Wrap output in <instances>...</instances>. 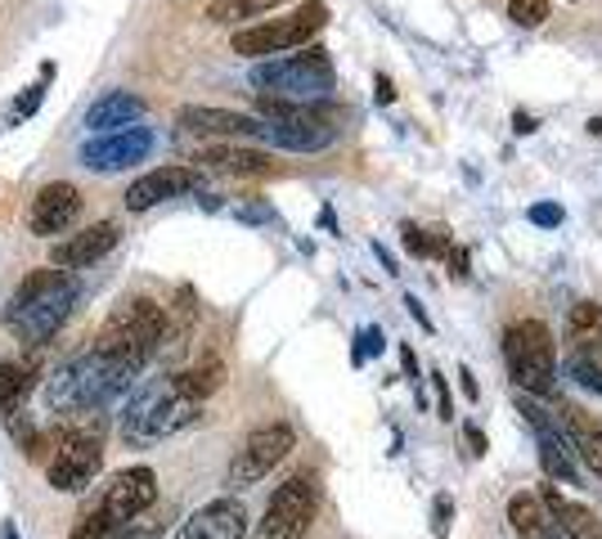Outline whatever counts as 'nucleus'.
<instances>
[{
  "label": "nucleus",
  "mask_w": 602,
  "mask_h": 539,
  "mask_svg": "<svg viewBox=\"0 0 602 539\" xmlns=\"http://www.w3.org/2000/svg\"><path fill=\"white\" fill-rule=\"evenodd\" d=\"M77 297L82 288L73 279V270H32L6 306V328L23 347H45L77 310Z\"/></svg>",
  "instance_id": "nucleus-1"
},
{
  "label": "nucleus",
  "mask_w": 602,
  "mask_h": 539,
  "mask_svg": "<svg viewBox=\"0 0 602 539\" xmlns=\"http://www.w3.org/2000/svg\"><path fill=\"white\" fill-rule=\"evenodd\" d=\"M247 82L256 86V95L288 99V104H319L332 95L338 67H332L324 45H302V54H279V59L256 63Z\"/></svg>",
  "instance_id": "nucleus-2"
},
{
  "label": "nucleus",
  "mask_w": 602,
  "mask_h": 539,
  "mask_svg": "<svg viewBox=\"0 0 602 539\" xmlns=\"http://www.w3.org/2000/svg\"><path fill=\"white\" fill-rule=\"evenodd\" d=\"M167 342V315L158 302L149 297H126L99 328L95 337V351L108 356V360H122L130 369H145L158 347Z\"/></svg>",
  "instance_id": "nucleus-3"
},
{
  "label": "nucleus",
  "mask_w": 602,
  "mask_h": 539,
  "mask_svg": "<svg viewBox=\"0 0 602 539\" xmlns=\"http://www.w3.org/2000/svg\"><path fill=\"white\" fill-rule=\"evenodd\" d=\"M198 419H203V404L176 395L171 378H167V382L145 387L136 400H130V410L122 414V441L130 450H140V445H154V441H167V436L193 427Z\"/></svg>",
  "instance_id": "nucleus-4"
},
{
  "label": "nucleus",
  "mask_w": 602,
  "mask_h": 539,
  "mask_svg": "<svg viewBox=\"0 0 602 539\" xmlns=\"http://www.w3.org/2000/svg\"><path fill=\"white\" fill-rule=\"evenodd\" d=\"M504 360L526 395H553L558 387V351H553V332L540 319H517L504 328Z\"/></svg>",
  "instance_id": "nucleus-5"
},
{
  "label": "nucleus",
  "mask_w": 602,
  "mask_h": 539,
  "mask_svg": "<svg viewBox=\"0 0 602 539\" xmlns=\"http://www.w3.org/2000/svg\"><path fill=\"white\" fill-rule=\"evenodd\" d=\"M324 23H328V6H324V0H306V6H297L288 19H265V23L239 28L230 36V50L243 54V59L288 54V50H302L310 36H319Z\"/></svg>",
  "instance_id": "nucleus-6"
},
{
  "label": "nucleus",
  "mask_w": 602,
  "mask_h": 539,
  "mask_svg": "<svg viewBox=\"0 0 602 539\" xmlns=\"http://www.w3.org/2000/svg\"><path fill=\"white\" fill-rule=\"evenodd\" d=\"M315 512H319V477L315 472H293L265 504L256 521V539H302Z\"/></svg>",
  "instance_id": "nucleus-7"
},
{
  "label": "nucleus",
  "mask_w": 602,
  "mask_h": 539,
  "mask_svg": "<svg viewBox=\"0 0 602 539\" xmlns=\"http://www.w3.org/2000/svg\"><path fill=\"white\" fill-rule=\"evenodd\" d=\"M297 450V432L288 423H261L256 432H247V441L239 445V454L230 458V486L234 490H247L256 482H265L271 472Z\"/></svg>",
  "instance_id": "nucleus-8"
},
{
  "label": "nucleus",
  "mask_w": 602,
  "mask_h": 539,
  "mask_svg": "<svg viewBox=\"0 0 602 539\" xmlns=\"http://www.w3.org/2000/svg\"><path fill=\"white\" fill-rule=\"evenodd\" d=\"M154 154V130L149 126H122V130H104L95 140L82 145V167L95 176H113V171H130Z\"/></svg>",
  "instance_id": "nucleus-9"
},
{
  "label": "nucleus",
  "mask_w": 602,
  "mask_h": 539,
  "mask_svg": "<svg viewBox=\"0 0 602 539\" xmlns=\"http://www.w3.org/2000/svg\"><path fill=\"white\" fill-rule=\"evenodd\" d=\"M154 499H158V472L149 463H130V467H117L108 477V486L99 495V508L113 521L130 526L136 517H145L154 508Z\"/></svg>",
  "instance_id": "nucleus-10"
},
{
  "label": "nucleus",
  "mask_w": 602,
  "mask_h": 539,
  "mask_svg": "<svg viewBox=\"0 0 602 539\" xmlns=\"http://www.w3.org/2000/svg\"><path fill=\"white\" fill-rule=\"evenodd\" d=\"M99 467H104V445L95 436H73V441H63L59 454L45 463V482L59 495H82L99 477Z\"/></svg>",
  "instance_id": "nucleus-11"
},
{
  "label": "nucleus",
  "mask_w": 602,
  "mask_h": 539,
  "mask_svg": "<svg viewBox=\"0 0 602 539\" xmlns=\"http://www.w3.org/2000/svg\"><path fill=\"white\" fill-rule=\"evenodd\" d=\"M176 126L189 135H216V140H256L261 117L234 113V108H208V104H184L176 113Z\"/></svg>",
  "instance_id": "nucleus-12"
},
{
  "label": "nucleus",
  "mask_w": 602,
  "mask_h": 539,
  "mask_svg": "<svg viewBox=\"0 0 602 539\" xmlns=\"http://www.w3.org/2000/svg\"><path fill=\"white\" fill-rule=\"evenodd\" d=\"M82 216V189L68 184V180H50L45 189H36V202H32V234L36 239H54L63 230H73V221Z\"/></svg>",
  "instance_id": "nucleus-13"
},
{
  "label": "nucleus",
  "mask_w": 602,
  "mask_h": 539,
  "mask_svg": "<svg viewBox=\"0 0 602 539\" xmlns=\"http://www.w3.org/2000/svg\"><path fill=\"white\" fill-rule=\"evenodd\" d=\"M198 189V171L193 167H154L145 171L140 180H130L126 189V212H149V208H162V202L180 198Z\"/></svg>",
  "instance_id": "nucleus-14"
},
{
  "label": "nucleus",
  "mask_w": 602,
  "mask_h": 539,
  "mask_svg": "<svg viewBox=\"0 0 602 539\" xmlns=\"http://www.w3.org/2000/svg\"><path fill=\"white\" fill-rule=\"evenodd\" d=\"M117 243H122V225H117V221H95V225H86L82 234L54 243L50 261H54L59 270H86V265L104 261Z\"/></svg>",
  "instance_id": "nucleus-15"
},
{
  "label": "nucleus",
  "mask_w": 602,
  "mask_h": 539,
  "mask_svg": "<svg viewBox=\"0 0 602 539\" xmlns=\"http://www.w3.org/2000/svg\"><path fill=\"white\" fill-rule=\"evenodd\" d=\"M176 539H247V508L230 495L212 499L176 530Z\"/></svg>",
  "instance_id": "nucleus-16"
},
{
  "label": "nucleus",
  "mask_w": 602,
  "mask_h": 539,
  "mask_svg": "<svg viewBox=\"0 0 602 539\" xmlns=\"http://www.w3.org/2000/svg\"><path fill=\"white\" fill-rule=\"evenodd\" d=\"M540 504H545V512H549V539H602L598 517H593L584 504L567 499L553 482L540 490Z\"/></svg>",
  "instance_id": "nucleus-17"
},
{
  "label": "nucleus",
  "mask_w": 602,
  "mask_h": 539,
  "mask_svg": "<svg viewBox=\"0 0 602 539\" xmlns=\"http://www.w3.org/2000/svg\"><path fill=\"white\" fill-rule=\"evenodd\" d=\"M149 113V104L130 91H108L99 95L91 108H86V130L91 135H104V130H122V126H136L140 117Z\"/></svg>",
  "instance_id": "nucleus-18"
},
{
  "label": "nucleus",
  "mask_w": 602,
  "mask_h": 539,
  "mask_svg": "<svg viewBox=\"0 0 602 539\" xmlns=\"http://www.w3.org/2000/svg\"><path fill=\"white\" fill-rule=\"evenodd\" d=\"M193 162H203L212 171H225V176H275V158L261 154V149H243V145H212L203 149Z\"/></svg>",
  "instance_id": "nucleus-19"
},
{
  "label": "nucleus",
  "mask_w": 602,
  "mask_h": 539,
  "mask_svg": "<svg viewBox=\"0 0 602 539\" xmlns=\"http://www.w3.org/2000/svg\"><path fill=\"white\" fill-rule=\"evenodd\" d=\"M562 419H567V441L580 454V463L593 472V477H602V419L575 410V404H567Z\"/></svg>",
  "instance_id": "nucleus-20"
},
{
  "label": "nucleus",
  "mask_w": 602,
  "mask_h": 539,
  "mask_svg": "<svg viewBox=\"0 0 602 539\" xmlns=\"http://www.w3.org/2000/svg\"><path fill=\"white\" fill-rule=\"evenodd\" d=\"M567 342L575 347V356L602 351V306L598 302H575L567 310Z\"/></svg>",
  "instance_id": "nucleus-21"
},
{
  "label": "nucleus",
  "mask_w": 602,
  "mask_h": 539,
  "mask_svg": "<svg viewBox=\"0 0 602 539\" xmlns=\"http://www.w3.org/2000/svg\"><path fill=\"white\" fill-rule=\"evenodd\" d=\"M508 526H513L517 539H549V512H545L540 495H530V490L513 495L508 499Z\"/></svg>",
  "instance_id": "nucleus-22"
},
{
  "label": "nucleus",
  "mask_w": 602,
  "mask_h": 539,
  "mask_svg": "<svg viewBox=\"0 0 602 539\" xmlns=\"http://www.w3.org/2000/svg\"><path fill=\"white\" fill-rule=\"evenodd\" d=\"M221 382H225V364H221V360H203V364H193V369H180V373L171 378V391L184 395V400L203 404L212 391H221Z\"/></svg>",
  "instance_id": "nucleus-23"
},
{
  "label": "nucleus",
  "mask_w": 602,
  "mask_h": 539,
  "mask_svg": "<svg viewBox=\"0 0 602 539\" xmlns=\"http://www.w3.org/2000/svg\"><path fill=\"white\" fill-rule=\"evenodd\" d=\"M535 441H540V463H545L549 477H553V482H562V486H575V482H580V472H575V463H571L567 436H562L558 427H545V432H535Z\"/></svg>",
  "instance_id": "nucleus-24"
},
{
  "label": "nucleus",
  "mask_w": 602,
  "mask_h": 539,
  "mask_svg": "<svg viewBox=\"0 0 602 539\" xmlns=\"http://www.w3.org/2000/svg\"><path fill=\"white\" fill-rule=\"evenodd\" d=\"M279 6H293V0H212L208 6V23H221V28H234V23H252V19H265Z\"/></svg>",
  "instance_id": "nucleus-25"
},
{
  "label": "nucleus",
  "mask_w": 602,
  "mask_h": 539,
  "mask_svg": "<svg viewBox=\"0 0 602 539\" xmlns=\"http://www.w3.org/2000/svg\"><path fill=\"white\" fill-rule=\"evenodd\" d=\"M32 382H36V378H32V369H28V364H14V360L0 364V414L14 419V414L23 410V400H28Z\"/></svg>",
  "instance_id": "nucleus-26"
},
{
  "label": "nucleus",
  "mask_w": 602,
  "mask_h": 539,
  "mask_svg": "<svg viewBox=\"0 0 602 539\" xmlns=\"http://www.w3.org/2000/svg\"><path fill=\"white\" fill-rule=\"evenodd\" d=\"M117 535H122V521H113L99 504L86 508V512L73 521V530H68V539H117Z\"/></svg>",
  "instance_id": "nucleus-27"
},
{
  "label": "nucleus",
  "mask_w": 602,
  "mask_h": 539,
  "mask_svg": "<svg viewBox=\"0 0 602 539\" xmlns=\"http://www.w3.org/2000/svg\"><path fill=\"white\" fill-rule=\"evenodd\" d=\"M508 19L517 28H540L549 19V0H508Z\"/></svg>",
  "instance_id": "nucleus-28"
},
{
  "label": "nucleus",
  "mask_w": 602,
  "mask_h": 539,
  "mask_svg": "<svg viewBox=\"0 0 602 539\" xmlns=\"http://www.w3.org/2000/svg\"><path fill=\"white\" fill-rule=\"evenodd\" d=\"M571 378H575L584 391L602 395V364H598L593 356H575V360H571Z\"/></svg>",
  "instance_id": "nucleus-29"
},
{
  "label": "nucleus",
  "mask_w": 602,
  "mask_h": 539,
  "mask_svg": "<svg viewBox=\"0 0 602 539\" xmlns=\"http://www.w3.org/2000/svg\"><path fill=\"white\" fill-rule=\"evenodd\" d=\"M450 521H454V495H436V499H432V535L445 539V535H450Z\"/></svg>",
  "instance_id": "nucleus-30"
},
{
  "label": "nucleus",
  "mask_w": 602,
  "mask_h": 539,
  "mask_svg": "<svg viewBox=\"0 0 602 539\" xmlns=\"http://www.w3.org/2000/svg\"><path fill=\"white\" fill-rule=\"evenodd\" d=\"M526 216H530V225H540V230H558V225L567 221V212L558 208V202H535Z\"/></svg>",
  "instance_id": "nucleus-31"
},
{
  "label": "nucleus",
  "mask_w": 602,
  "mask_h": 539,
  "mask_svg": "<svg viewBox=\"0 0 602 539\" xmlns=\"http://www.w3.org/2000/svg\"><path fill=\"white\" fill-rule=\"evenodd\" d=\"M369 356H382V328H378V324L365 328V332L356 337V356H351V364H365Z\"/></svg>",
  "instance_id": "nucleus-32"
},
{
  "label": "nucleus",
  "mask_w": 602,
  "mask_h": 539,
  "mask_svg": "<svg viewBox=\"0 0 602 539\" xmlns=\"http://www.w3.org/2000/svg\"><path fill=\"white\" fill-rule=\"evenodd\" d=\"M162 535H167V526H162V521H140V517H136L130 526H122V535H117V539H162Z\"/></svg>",
  "instance_id": "nucleus-33"
},
{
  "label": "nucleus",
  "mask_w": 602,
  "mask_h": 539,
  "mask_svg": "<svg viewBox=\"0 0 602 539\" xmlns=\"http://www.w3.org/2000/svg\"><path fill=\"white\" fill-rule=\"evenodd\" d=\"M432 378H436V419H454V395H450V382H445V373L441 369H432Z\"/></svg>",
  "instance_id": "nucleus-34"
},
{
  "label": "nucleus",
  "mask_w": 602,
  "mask_h": 539,
  "mask_svg": "<svg viewBox=\"0 0 602 539\" xmlns=\"http://www.w3.org/2000/svg\"><path fill=\"white\" fill-rule=\"evenodd\" d=\"M400 239H405V247H410L414 256H427V230H423V225H410V221H405V225H400Z\"/></svg>",
  "instance_id": "nucleus-35"
},
{
  "label": "nucleus",
  "mask_w": 602,
  "mask_h": 539,
  "mask_svg": "<svg viewBox=\"0 0 602 539\" xmlns=\"http://www.w3.org/2000/svg\"><path fill=\"white\" fill-rule=\"evenodd\" d=\"M463 441H467V454H473V458L486 454V432L477 423H463Z\"/></svg>",
  "instance_id": "nucleus-36"
},
{
  "label": "nucleus",
  "mask_w": 602,
  "mask_h": 539,
  "mask_svg": "<svg viewBox=\"0 0 602 539\" xmlns=\"http://www.w3.org/2000/svg\"><path fill=\"white\" fill-rule=\"evenodd\" d=\"M458 387H463V395L473 404L482 400V387H477V378H473V369H467V364H458Z\"/></svg>",
  "instance_id": "nucleus-37"
},
{
  "label": "nucleus",
  "mask_w": 602,
  "mask_h": 539,
  "mask_svg": "<svg viewBox=\"0 0 602 539\" xmlns=\"http://www.w3.org/2000/svg\"><path fill=\"white\" fill-rule=\"evenodd\" d=\"M400 364H405L410 382H419V356H414V347H410V342H400Z\"/></svg>",
  "instance_id": "nucleus-38"
},
{
  "label": "nucleus",
  "mask_w": 602,
  "mask_h": 539,
  "mask_svg": "<svg viewBox=\"0 0 602 539\" xmlns=\"http://www.w3.org/2000/svg\"><path fill=\"white\" fill-rule=\"evenodd\" d=\"M41 95H45V86H28V95L19 99V117H28L32 108H41Z\"/></svg>",
  "instance_id": "nucleus-39"
},
{
  "label": "nucleus",
  "mask_w": 602,
  "mask_h": 539,
  "mask_svg": "<svg viewBox=\"0 0 602 539\" xmlns=\"http://www.w3.org/2000/svg\"><path fill=\"white\" fill-rule=\"evenodd\" d=\"M405 306H410V315L423 324V332H432V319H427V310H423V302L419 297H405Z\"/></svg>",
  "instance_id": "nucleus-40"
},
{
  "label": "nucleus",
  "mask_w": 602,
  "mask_h": 539,
  "mask_svg": "<svg viewBox=\"0 0 602 539\" xmlns=\"http://www.w3.org/2000/svg\"><path fill=\"white\" fill-rule=\"evenodd\" d=\"M450 265H454V275L463 279L467 275V247H450Z\"/></svg>",
  "instance_id": "nucleus-41"
},
{
  "label": "nucleus",
  "mask_w": 602,
  "mask_h": 539,
  "mask_svg": "<svg viewBox=\"0 0 602 539\" xmlns=\"http://www.w3.org/2000/svg\"><path fill=\"white\" fill-rule=\"evenodd\" d=\"M395 99V91H391V77L387 73H378V104H391Z\"/></svg>",
  "instance_id": "nucleus-42"
},
{
  "label": "nucleus",
  "mask_w": 602,
  "mask_h": 539,
  "mask_svg": "<svg viewBox=\"0 0 602 539\" xmlns=\"http://www.w3.org/2000/svg\"><path fill=\"white\" fill-rule=\"evenodd\" d=\"M513 130L530 135V130H535V117H530V113H517V117H513Z\"/></svg>",
  "instance_id": "nucleus-43"
},
{
  "label": "nucleus",
  "mask_w": 602,
  "mask_h": 539,
  "mask_svg": "<svg viewBox=\"0 0 602 539\" xmlns=\"http://www.w3.org/2000/svg\"><path fill=\"white\" fill-rule=\"evenodd\" d=\"M584 126H589V135H602V117H589Z\"/></svg>",
  "instance_id": "nucleus-44"
},
{
  "label": "nucleus",
  "mask_w": 602,
  "mask_h": 539,
  "mask_svg": "<svg viewBox=\"0 0 602 539\" xmlns=\"http://www.w3.org/2000/svg\"><path fill=\"white\" fill-rule=\"evenodd\" d=\"M6 539H19V530H14V526H6Z\"/></svg>",
  "instance_id": "nucleus-45"
}]
</instances>
